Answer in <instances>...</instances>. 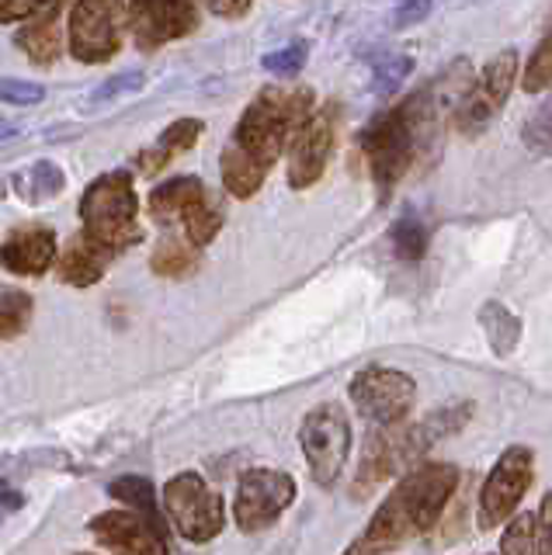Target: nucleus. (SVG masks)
<instances>
[{"label":"nucleus","instance_id":"f257e3e1","mask_svg":"<svg viewBox=\"0 0 552 555\" xmlns=\"http://www.w3.org/2000/svg\"><path fill=\"white\" fill-rule=\"evenodd\" d=\"M309 112H313L309 87H265L240 115L230 143L222 146V188L240 202L254 198Z\"/></svg>","mask_w":552,"mask_h":555},{"label":"nucleus","instance_id":"f03ea898","mask_svg":"<svg viewBox=\"0 0 552 555\" xmlns=\"http://www.w3.org/2000/svg\"><path fill=\"white\" fill-rule=\"evenodd\" d=\"M455 486L459 468L448 462H424L421 468H413L383 500V507L375 511L369 528L344 555H383L407 542V538L427 534L441 520Z\"/></svg>","mask_w":552,"mask_h":555},{"label":"nucleus","instance_id":"7ed1b4c3","mask_svg":"<svg viewBox=\"0 0 552 555\" xmlns=\"http://www.w3.org/2000/svg\"><path fill=\"white\" fill-rule=\"evenodd\" d=\"M459 101L462 94H441L438 87H424V91L410 94L403 104L375 115L365 129H361L358 143L369 156L372 178L378 188V198H389V191L403 181V173L410 170L413 156H418L424 135L435 126V118L441 115L445 101Z\"/></svg>","mask_w":552,"mask_h":555},{"label":"nucleus","instance_id":"20e7f679","mask_svg":"<svg viewBox=\"0 0 552 555\" xmlns=\"http://www.w3.org/2000/svg\"><path fill=\"white\" fill-rule=\"evenodd\" d=\"M140 202H136L132 173L129 170H108L88 184L80 198V222L84 236L98 243L101 250L118 254L143 240L140 230Z\"/></svg>","mask_w":552,"mask_h":555},{"label":"nucleus","instance_id":"39448f33","mask_svg":"<svg viewBox=\"0 0 552 555\" xmlns=\"http://www.w3.org/2000/svg\"><path fill=\"white\" fill-rule=\"evenodd\" d=\"M66 35H70V56L77 63H108L126 46L129 8L123 0H74Z\"/></svg>","mask_w":552,"mask_h":555},{"label":"nucleus","instance_id":"423d86ee","mask_svg":"<svg viewBox=\"0 0 552 555\" xmlns=\"http://www.w3.org/2000/svg\"><path fill=\"white\" fill-rule=\"evenodd\" d=\"M299 444L309 462V476L320 486H334L351 455V421L344 406L320 403L309 410L299 427Z\"/></svg>","mask_w":552,"mask_h":555},{"label":"nucleus","instance_id":"0eeeda50","mask_svg":"<svg viewBox=\"0 0 552 555\" xmlns=\"http://www.w3.org/2000/svg\"><path fill=\"white\" fill-rule=\"evenodd\" d=\"M164 507L167 517L175 520L178 534L192 545H205L227 525V511H222V496L205 486L202 476L181 473L164 486Z\"/></svg>","mask_w":552,"mask_h":555},{"label":"nucleus","instance_id":"6e6552de","mask_svg":"<svg viewBox=\"0 0 552 555\" xmlns=\"http://www.w3.org/2000/svg\"><path fill=\"white\" fill-rule=\"evenodd\" d=\"M431 448L427 434L418 427H375L365 441V451H361L358 462V476H355V496H369L375 486H383L389 476H396L400 468H407L410 462H418L424 451Z\"/></svg>","mask_w":552,"mask_h":555},{"label":"nucleus","instance_id":"1a4fd4ad","mask_svg":"<svg viewBox=\"0 0 552 555\" xmlns=\"http://www.w3.org/2000/svg\"><path fill=\"white\" fill-rule=\"evenodd\" d=\"M351 403L358 413L372 421L375 427H393L400 424L410 413L413 399H418V382L400 369H383V364H372V369H361L351 378Z\"/></svg>","mask_w":552,"mask_h":555},{"label":"nucleus","instance_id":"9d476101","mask_svg":"<svg viewBox=\"0 0 552 555\" xmlns=\"http://www.w3.org/2000/svg\"><path fill=\"white\" fill-rule=\"evenodd\" d=\"M517 80V52L504 49L500 56H493L476 83L465 87V94L455 104V129L462 135H479L490 126L493 115L504 108Z\"/></svg>","mask_w":552,"mask_h":555},{"label":"nucleus","instance_id":"9b49d317","mask_svg":"<svg viewBox=\"0 0 552 555\" xmlns=\"http://www.w3.org/2000/svg\"><path fill=\"white\" fill-rule=\"evenodd\" d=\"M296 500V479L279 468H247L236 482L233 517L240 531H265Z\"/></svg>","mask_w":552,"mask_h":555},{"label":"nucleus","instance_id":"f8f14e48","mask_svg":"<svg viewBox=\"0 0 552 555\" xmlns=\"http://www.w3.org/2000/svg\"><path fill=\"white\" fill-rule=\"evenodd\" d=\"M337 139V104H323L320 112H309L303 126L288 139V184L296 191L313 188L326 164H331Z\"/></svg>","mask_w":552,"mask_h":555},{"label":"nucleus","instance_id":"ddd939ff","mask_svg":"<svg viewBox=\"0 0 552 555\" xmlns=\"http://www.w3.org/2000/svg\"><path fill=\"white\" fill-rule=\"evenodd\" d=\"M531 473H535L531 448L514 444L497 459V465L490 468V476L479 490V525L483 528H497L500 520H508L517 511V503H522V496L531 486Z\"/></svg>","mask_w":552,"mask_h":555},{"label":"nucleus","instance_id":"4468645a","mask_svg":"<svg viewBox=\"0 0 552 555\" xmlns=\"http://www.w3.org/2000/svg\"><path fill=\"white\" fill-rule=\"evenodd\" d=\"M198 25L195 0H129V28L136 46L153 52L192 35Z\"/></svg>","mask_w":552,"mask_h":555},{"label":"nucleus","instance_id":"2eb2a0df","mask_svg":"<svg viewBox=\"0 0 552 555\" xmlns=\"http://www.w3.org/2000/svg\"><path fill=\"white\" fill-rule=\"evenodd\" d=\"M88 531L112 555H170L164 528L150 525L136 511H105L91 517Z\"/></svg>","mask_w":552,"mask_h":555},{"label":"nucleus","instance_id":"dca6fc26","mask_svg":"<svg viewBox=\"0 0 552 555\" xmlns=\"http://www.w3.org/2000/svg\"><path fill=\"white\" fill-rule=\"evenodd\" d=\"M56 233L49 225H22L0 243V268L11 274L36 278L56 264Z\"/></svg>","mask_w":552,"mask_h":555},{"label":"nucleus","instance_id":"f3484780","mask_svg":"<svg viewBox=\"0 0 552 555\" xmlns=\"http://www.w3.org/2000/svg\"><path fill=\"white\" fill-rule=\"evenodd\" d=\"M112 254L101 250L98 243H91L88 236H77L66 243V250L56 254V274L63 285H74V288H91L94 282L105 278V268H108Z\"/></svg>","mask_w":552,"mask_h":555},{"label":"nucleus","instance_id":"a211bd4d","mask_svg":"<svg viewBox=\"0 0 552 555\" xmlns=\"http://www.w3.org/2000/svg\"><path fill=\"white\" fill-rule=\"evenodd\" d=\"M202 135V121L198 118H178L170 121V126L161 132V139L153 146H146L140 156H136V170L153 178V173H161L170 160H175L178 153H188Z\"/></svg>","mask_w":552,"mask_h":555},{"label":"nucleus","instance_id":"6ab92c4d","mask_svg":"<svg viewBox=\"0 0 552 555\" xmlns=\"http://www.w3.org/2000/svg\"><path fill=\"white\" fill-rule=\"evenodd\" d=\"M56 17H60V8H49L36 17H28V22L18 28V35H14V46H18L36 66H53L63 52Z\"/></svg>","mask_w":552,"mask_h":555},{"label":"nucleus","instance_id":"aec40b11","mask_svg":"<svg viewBox=\"0 0 552 555\" xmlns=\"http://www.w3.org/2000/svg\"><path fill=\"white\" fill-rule=\"evenodd\" d=\"M205 191L209 188L202 184V178H192V173H184V178H170V181H164L150 191V216L164 225L181 222L188 208H192Z\"/></svg>","mask_w":552,"mask_h":555},{"label":"nucleus","instance_id":"412c9836","mask_svg":"<svg viewBox=\"0 0 552 555\" xmlns=\"http://www.w3.org/2000/svg\"><path fill=\"white\" fill-rule=\"evenodd\" d=\"M66 178H63V167L53 160H36L22 170L11 173V191L28 205H42L49 198H56L63 191Z\"/></svg>","mask_w":552,"mask_h":555},{"label":"nucleus","instance_id":"4be33fe9","mask_svg":"<svg viewBox=\"0 0 552 555\" xmlns=\"http://www.w3.org/2000/svg\"><path fill=\"white\" fill-rule=\"evenodd\" d=\"M108 493L115 500H123L126 503V511H136L140 517H146L150 525H157L164 528V517L157 511V490H153V482L143 479V476H123V479H115L108 486Z\"/></svg>","mask_w":552,"mask_h":555},{"label":"nucleus","instance_id":"5701e85b","mask_svg":"<svg viewBox=\"0 0 552 555\" xmlns=\"http://www.w3.org/2000/svg\"><path fill=\"white\" fill-rule=\"evenodd\" d=\"M184 236H188V243H192V247H209V243L219 236V230H222V208L216 205V198L209 195V191H205V195L188 208L184 212Z\"/></svg>","mask_w":552,"mask_h":555},{"label":"nucleus","instance_id":"b1692460","mask_svg":"<svg viewBox=\"0 0 552 555\" xmlns=\"http://www.w3.org/2000/svg\"><path fill=\"white\" fill-rule=\"evenodd\" d=\"M150 268L161 278H184L198 268V247H192L188 240L167 236V240H161V247L153 250Z\"/></svg>","mask_w":552,"mask_h":555},{"label":"nucleus","instance_id":"393cba45","mask_svg":"<svg viewBox=\"0 0 552 555\" xmlns=\"http://www.w3.org/2000/svg\"><path fill=\"white\" fill-rule=\"evenodd\" d=\"M146 87V69H123V74L108 77L105 83H98L94 91L84 98L80 108L84 112H98V108H108V104L123 101V98H132L140 94Z\"/></svg>","mask_w":552,"mask_h":555},{"label":"nucleus","instance_id":"a878e982","mask_svg":"<svg viewBox=\"0 0 552 555\" xmlns=\"http://www.w3.org/2000/svg\"><path fill=\"white\" fill-rule=\"evenodd\" d=\"M31 295L22 288L0 285V340H14L31 323Z\"/></svg>","mask_w":552,"mask_h":555},{"label":"nucleus","instance_id":"bb28decb","mask_svg":"<svg viewBox=\"0 0 552 555\" xmlns=\"http://www.w3.org/2000/svg\"><path fill=\"white\" fill-rule=\"evenodd\" d=\"M522 83H525L528 94H539V91H545V87L552 83V22H549V28L542 35V42L535 46V52L525 63Z\"/></svg>","mask_w":552,"mask_h":555},{"label":"nucleus","instance_id":"cd10ccee","mask_svg":"<svg viewBox=\"0 0 552 555\" xmlns=\"http://www.w3.org/2000/svg\"><path fill=\"white\" fill-rule=\"evenodd\" d=\"M413 74V60L410 56H383L372 63V91L375 94H393L400 91L403 80Z\"/></svg>","mask_w":552,"mask_h":555},{"label":"nucleus","instance_id":"c85d7f7f","mask_svg":"<svg viewBox=\"0 0 552 555\" xmlns=\"http://www.w3.org/2000/svg\"><path fill=\"white\" fill-rule=\"evenodd\" d=\"M389 240H393V250H396V257H403V260H421L424 257V250H427V230L424 225L413 219V216H407V219H400L393 225V233H389Z\"/></svg>","mask_w":552,"mask_h":555},{"label":"nucleus","instance_id":"c756f323","mask_svg":"<svg viewBox=\"0 0 552 555\" xmlns=\"http://www.w3.org/2000/svg\"><path fill=\"white\" fill-rule=\"evenodd\" d=\"M500 555H535V514H517L500 538Z\"/></svg>","mask_w":552,"mask_h":555},{"label":"nucleus","instance_id":"7c9ffc66","mask_svg":"<svg viewBox=\"0 0 552 555\" xmlns=\"http://www.w3.org/2000/svg\"><path fill=\"white\" fill-rule=\"evenodd\" d=\"M306 56H309L306 42H288L279 52H268L261 63H265L268 74H274V77H296L299 69L306 66Z\"/></svg>","mask_w":552,"mask_h":555},{"label":"nucleus","instance_id":"2f4dec72","mask_svg":"<svg viewBox=\"0 0 552 555\" xmlns=\"http://www.w3.org/2000/svg\"><path fill=\"white\" fill-rule=\"evenodd\" d=\"M525 143L539 153H552V98L542 104L535 118L525 126Z\"/></svg>","mask_w":552,"mask_h":555},{"label":"nucleus","instance_id":"473e14b6","mask_svg":"<svg viewBox=\"0 0 552 555\" xmlns=\"http://www.w3.org/2000/svg\"><path fill=\"white\" fill-rule=\"evenodd\" d=\"M46 98V87L36 80H0V101L8 104H39Z\"/></svg>","mask_w":552,"mask_h":555},{"label":"nucleus","instance_id":"72a5a7b5","mask_svg":"<svg viewBox=\"0 0 552 555\" xmlns=\"http://www.w3.org/2000/svg\"><path fill=\"white\" fill-rule=\"evenodd\" d=\"M535 555H552V490L542 496V507L535 514Z\"/></svg>","mask_w":552,"mask_h":555},{"label":"nucleus","instance_id":"f704fd0d","mask_svg":"<svg viewBox=\"0 0 552 555\" xmlns=\"http://www.w3.org/2000/svg\"><path fill=\"white\" fill-rule=\"evenodd\" d=\"M22 503H25V493L18 490V482H14L11 468L0 465V520L11 517V514H18Z\"/></svg>","mask_w":552,"mask_h":555},{"label":"nucleus","instance_id":"c9c22d12","mask_svg":"<svg viewBox=\"0 0 552 555\" xmlns=\"http://www.w3.org/2000/svg\"><path fill=\"white\" fill-rule=\"evenodd\" d=\"M431 14V0H396V25H418Z\"/></svg>","mask_w":552,"mask_h":555},{"label":"nucleus","instance_id":"e433bc0d","mask_svg":"<svg viewBox=\"0 0 552 555\" xmlns=\"http://www.w3.org/2000/svg\"><path fill=\"white\" fill-rule=\"evenodd\" d=\"M202 4L219 17H244L254 0H202Z\"/></svg>","mask_w":552,"mask_h":555},{"label":"nucleus","instance_id":"4c0bfd02","mask_svg":"<svg viewBox=\"0 0 552 555\" xmlns=\"http://www.w3.org/2000/svg\"><path fill=\"white\" fill-rule=\"evenodd\" d=\"M8 132H14V129L4 121V115H0V135H8Z\"/></svg>","mask_w":552,"mask_h":555}]
</instances>
